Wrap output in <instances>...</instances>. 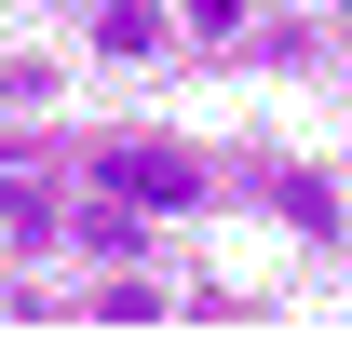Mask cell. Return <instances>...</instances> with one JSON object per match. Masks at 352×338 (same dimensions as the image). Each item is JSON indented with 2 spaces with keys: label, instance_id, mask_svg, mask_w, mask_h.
I'll return each mask as SVG.
<instances>
[{
  "label": "cell",
  "instance_id": "obj_1",
  "mask_svg": "<svg viewBox=\"0 0 352 338\" xmlns=\"http://www.w3.org/2000/svg\"><path fill=\"white\" fill-rule=\"evenodd\" d=\"M82 176H95V190H109L122 216H176L190 190H204V163H190V149H149V135H122V149H95Z\"/></svg>",
  "mask_w": 352,
  "mask_h": 338
},
{
  "label": "cell",
  "instance_id": "obj_2",
  "mask_svg": "<svg viewBox=\"0 0 352 338\" xmlns=\"http://www.w3.org/2000/svg\"><path fill=\"white\" fill-rule=\"evenodd\" d=\"M95 41H109V54H149V41H163V14H149V0H109V14H95Z\"/></svg>",
  "mask_w": 352,
  "mask_h": 338
},
{
  "label": "cell",
  "instance_id": "obj_3",
  "mask_svg": "<svg viewBox=\"0 0 352 338\" xmlns=\"http://www.w3.org/2000/svg\"><path fill=\"white\" fill-rule=\"evenodd\" d=\"M0 176H28V149H0Z\"/></svg>",
  "mask_w": 352,
  "mask_h": 338
},
{
  "label": "cell",
  "instance_id": "obj_4",
  "mask_svg": "<svg viewBox=\"0 0 352 338\" xmlns=\"http://www.w3.org/2000/svg\"><path fill=\"white\" fill-rule=\"evenodd\" d=\"M339 14H352V0H339Z\"/></svg>",
  "mask_w": 352,
  "mask_h": 338
}]
</instances>
